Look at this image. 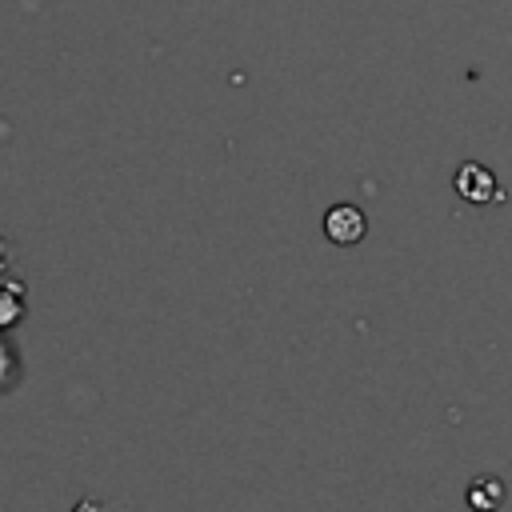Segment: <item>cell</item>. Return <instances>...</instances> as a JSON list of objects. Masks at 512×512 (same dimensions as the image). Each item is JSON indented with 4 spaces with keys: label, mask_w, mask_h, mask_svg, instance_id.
<instances>
[{
    "label": "cell",
    "mask_w": 512,
    "mask_h": 512,
    "mask_svg": "<svg viewBox=\"0 0 512 512\" xmlns=\"http://www.w3.org/2000/svg\"><path fill=\"white\" fill-rule=\"evenodd\" d=\"M364 232H368V216H364L356 204H332V208H328V216H324V236H328L332 244L348 248V244L364 240Z\"/></svg>",
    "instance_id": "obj_2"
},
{
    "label": "cell",
    "mask_w": 512,
    "mask_h": 512,
    "mask_svg": "<svg viewBox=\"0 0 512 512\" xmlns=\"http://www.w3.org/2000/svg\"><path fill=\"white\" fill-rule=\"evenodd\" d=\"M504 496H508V488H504V480H500V476H476V480H472V488H468V504H472V508H480V512L500 508V504H504Z\"/></svg>",
    "instance_id": "obj_3"
},
{
    "label": "cell",
    "mask_w": 512,
    "mask_h": 512,
    "mask_svg": "<svg viewBox=\"0 0 512 512\" xmlns=\"http://www.w3.org/2000/svg\"><path fill=\"white\" fill-rule=\"evenodd\" d=\"M452 188H456L460 200H468V204H492V200L504 196V192H500V180H496L492 168L480 164V160H464V164L456 168V176H452Z\"/></svg>",
    "instance_id": "obj_1"
}]
</instances>
